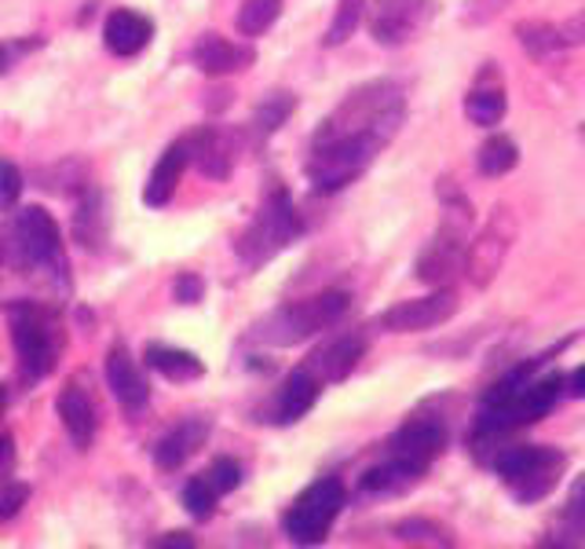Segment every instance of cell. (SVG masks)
Here are the masks:
<instances>
[{"instance_id":"7bdbcfd3","label":"cell","mask_w":585,"mask_h":549,"mask_svg":"<svg viewBox=\"0 0 585 549\" xmlns=\"http://www.w3.org/2000/svg\"><path fill=\"white\" fill-rule=\"evenodd\" d=\"M231 96H235L231 88H216V92H209V99H205V107H209V110L216 114V110L231 107Z\"/></svg>"},{"instance_id":"4dcf8cb0","label":"cell","mask_w":585,"mask_h":549,"mask_svg":"<svg viewBox=\"0 0 585 549\" xmlns=\"http://www.w3.org/2000/svg\"><path fill=\"white\" fill-rule=\"evenodd\" d=\"M366 4H370V0H337V11H334V19H329V30L323 37L326 49H340L344 41H351V33L359 30V22L366 19Z\"/></svg>"},{"instance_id":"4316f807","label":"cell","mask_w":585,"mask_h":549,"mask_svg":"<svg viewBox=\"0 0 585 549\" xmlns=\"http://www.w3.org/2000/svg\"><path fill=\"white\" fill-rule=\"evenodd\" d=\"M549 546H575L585 542V473L575 480L571 495L564 502V509L553 520V539H545Z\"/></svg>"},{"instance_id":"ee69618b","label":"cell","mask_w":585,"mask_h":549,"mask_svg":"<svg viewBox=\"0 0 585 549\" xmlns=\"http://www.w3.org/2000/svg\"><path fill=\"white\" fill-rule=\"evenodd\" d=\"M11 462H15V448H11V437H0V473H8Z\"/></svg>"},{"instance_id":"e0dca14e","label":"cell","mask_w":585,"mask_h":549,"mask_svg":"<svg viewBox=\"0 0 585 549\" xmlns=\"http://www.w3.org/2000/svg\"><path fill=\"white\" fill-rule=\"evenodd\" d=\"M209 432H213V418H205V415L180 418L176 426L165 429L162 437H158L154 451H151L154 465L162 469V473H176V469H183L194 454L205 448Z\"/></svg>"},{"instance_id":"ac0fdd59","label":"cell","mask_w":585,"mask_h":549,"mask_svg":"<svg viewBox=\"0 0 585 549\" xmlns=\"http://www.w3.org/2000/svg\"><path fill=\"white\" fill-rule=\"evenodd\" d=\"M366 345H370V341H366V330H344V334L329 337L326 345H318L304 363L318 374L323 385H337L344 377H351L355 366L362 363Z\"/></svg>"},{"instance_id":"d6986e66","label":"cell","mask_w":585,"mask_h":549,"mask_svg":"<svg viewBox=\"0 0 585 549\" xmlns=\"http://www.w3.org/2000/svg\"><path fill=\"white\" fill-rule=\"evenodd\" d=\"M191 63L198 66L205 77H227L238 71H249L257 63V49L252 44L227 41L220 33H202L191 49Z\"/></svg>"},{"instance_id":"2e32d148","label":"cell","mask_w":585,"mask_h":549,"mask_svg":"<svg viewBox=\"0 0 585 549\" xmlns=\"http://www.w3.org/2000/svg\"><path fill=\"white\" fill-rule=\"evenodd\" d=\"M107 385L124 415H143L147 403H151V381H147L143 366L136 363L129 345H121V341L107 352Z\"/></svg>"},{"instance_id":"e575fe53","label":"cell","mask_w":585,"mask_h":549,"mask_svg":"<svg viewBox=\"0 0 585 549\" xmlns=\"http://www.w3.org/2000/svg\"><path fill=\"white\" fill-rule=\"evenodd\" d=\"M26 502H30V484H22V480H0V528L8 520H15Z\"/></svg>"},{"instance_id":"5b68a950","label":"cell","mask_w":585,"mask_h":549,"mask_svg":"<svg viewBox=\"0 0 585 549\" xmlns=\"http://www.w3.org/2000/svg\"><path fill=\"white\" fill-rule=\"evenodd\" d=\"M348 312H351L348 290H323L315 297H304V301L279 304L274 312L257 319L249 330V341L268 348H293L326 334V330H334Z\"/></svg>"},{"instance_id":"f1b7e54d","label":"cell","mask_w":585,"mask_h":549,"mask_svg":"<svg viewBox=\"0 0 585 549\" xmlns=\"http://www.w3.org/2000/svg\"><path fill=\"white\" fill-rule=\"evenodd\" d=\"M520 165V147H516L509 136H490V140L479 147L476 169L479 176H505Z\"/></svg>"},{"instance_id":"74e56055","label":"cell","mask_w":585,"mask_h":549,"mask_svg":"<svg viewBox=\"0 0 585 549\" xmlns=\"http://www.w3.org/2000/svg\"><path fill=\"white\" fill-rule=\"evenodd\" d=\"M172 297H176V304H198L205 297V279L194 271L176 274V282H172Z\"/></svg>"},{"instance_id":"484cf974","label":"cell","mask_w":585,"mask_h":549,"mask_svg":"<svg viewBox=\"0 0 585 549\" xmlns=\"http://www.w3.org/2000/svg\"><path fill=\"white\" fill-rule=\"evenodd\" d=\"M293 110H296V96L290 88H274L268 92L257 107H252V118H249V136L257 143H263L268 136H274L282 129L285 121L293 118Z\"/></svg>"},{"instance_id":"9c48e42d","label":"cell","mask_w":585,"mask_h":549,"mask_svg":"<svg viewBox=\"0 0 585 549\" xmlns=\"http://www.w3.org/2000/svg\"><path fill=\"white\" fill-rule=\"evenodd\" d=\"M440 198H443V224L432 235V243L418 254L414 274L429 286H446L457 274V268L465 265V249H468V227H473V202L454 187L451 180L440 183Z\"/></svg>"},{"instance_id":"7c38bea8","label":"cell","mask_w":585,"mask_h":549,"mask_svg":"<svg viewBox=\"0 0 585 549\" xmlns=\"http://www.w3.org/2000/svg\"><path fill=\"white\" fill-rule=\"evenodd\" d=\"M432 0H370L366 4V26L381 49H399L414 41V33L432 19Z\"/></svg>"},{"instance_id":"d4e9b609","label":"cell","mask_w":585,"mask_h":549,"mask_svg":"<svg viewBox=\"0 0 585 549\" xmlns=\"http://www.w3.org/2000/svg\"><path fill=\"white\" fill-rule=\"evenodd\" d=\"M143 363H147V370L162 374L165 381H176V385H187V381L205 377V363L194 356V352L162 345V341H151V345L143 348Z\"/></svg>"},{"instance_id":"8992f818","label":"cell","mask_w":585,"mask_h":549,"mask_svg":"<svg viewBox=\"0 0 585 549\" xmlns=\"http://www.w3.org/2000/svg\"><path fill=\"white\" fill-rule=\"evenodd\" d=\"M8 319V334L19 356V374L26 381H44L55 366H59L63 345H66V330L59 323V315L52 308H44L41 301L19 297V301L4 304Z\"/></svg>"},{"instance_id":"ab89813d","label":"cell","mask_w":585,"mask_h":549,"mask_svg":"<svg viewBox=\"0 0 585 549\" xmlns=\"http://www.w3.org/2000/svg\"><path fill=\"white\" fill-rule=\"evenodd\" d=\"M41 37H30V41H22V44H0V77H4L8 71H11V63H15V55H22V52H30V49H41Z\"/></svg>"},{"instance_id":"1f68e13d","label":"cell","mask_w":585,"mask_h":549,"mask_svg":"<svg viewBox=\"0 0 585 549\" xmlns=\"http://www.w3.org/2000/svg\"><path fill=\"white\" fill-rule=\"evenodd\" d=\"M180 498H183V509H187L198 524H205V520H213L216 502H220V491H216L209 480H205V473H198V476H191L187 484H183V495Z\"/></svg>"},{"instance_id":"30bf717a","label":"cell","mask_w":585,"mask_h":549,"mask_svg":"<svg viewBox=\"0 0 585 549\" xmlns=\"http://www.w3.org/2000/svg\"><path fill=\"white\" fill-rule=\"evenodd\" d=\"M348 502V491L337 476H318L315 484H307L301 495L293 498V506L282 513V531L285 539L296 546H318L326 542L329 528L337 524Z\"/></svg>"},{"instance_id":"836d02e7","label":"cell","mask_w":585,"mask_h":549,"mask_svg":"<svg viewBox=\"0 0 585 549\" xmlns=\"http://www.w3.org/2000/svg\"><path fill=\"white\" fill-rule=\"evenodd\" d=\"M205 480H209V484L220 491V498H224V495H231V491L242 487L246 473H242V465H238L235 458H213V465L205 469Z\"/></svg>"},{"instance_id":"7a4b0ae2","label":"cell","mask_w":585,"mask_h":549,"mask_svg":"<svg viewBox=\"0 0 585 549\" xmlns=\"http://www.w3.org/2000/svg\"><path fill=\"white\" fill-rule=\"evenodd\" d=\"M560 348L564 345H556L553 352H545V356H531V359L516 363L509 374L498 377L484 392L476 418H473V432H468V448H473L479 462L490 465V458L505 448L501 443L505 437L542 421L549 410L560 403V396H564V374L545 370V363L553 359Z\"/></svg>"},{"instance_id":"ba28073f","label":"cell","mask_w":585,"mask_h":549,"mask_svg":"<svg viewBox=\"0 0 585 549\" xmlns=\"http://www.w3.org/2000/svg\"><path fill=\"white\" fill-rule=\"evenodd\" d=\"M490 469L516 502L534 506L560 487L567 473V454L549 448V443H516V448H501L490 458Z\"/></svg>"},{"instance_id":"6da1fadb","label":"cell","mask_w":585,"mask_h":549,"mask_svg":"<svg viewBox=\"0 0 585 549\" xmlns=\"http://www.w3.org/2000/svg\"><path fill=\"white\" fill-rule=\"evenodd\" d=\"M407 125L403 85L377 77L351 88L334 110L318 121L307 147L304 176L315 194H337L359 180L377 162V154L396 140Z\"/></svg>"},{"instance_id":"44dd1931","label":"cell","mask_w":585,"mask_h":549,"mask_svg":"<svg viewBox=\"0 0 585 549\" xmlns=\"http://www.w3.org/2000/svg\"><path fill=\"white\" fill-rule=\"evenodd\" d=\"M151 41H154V22L147 19L143 11L118 8L102 22V44H107L110 55H121V60L140 55Z\"/></svg>"},{"instance_id":"f6af8a7d","label":"cell","mask_w":585,"mask_h":549,"mask_svg":"<svg viewBox=\"0 0 585 549\" xmlns=\"http://www.w3.org/2000/svg\"><path fill=\"white\" fill-rule=\"evenodd\" d=\"M4 403H8V388L0 385V415H4Z\"/></svg>"},{"instance_id":"b9f144b4","label":"cell","mask_w":585,"mask_h":549,"mask_svg":"<svg viewBox=\"0 0 585 549\" xmlns=\"http://www.w3.org/2000/svg\"><path fill=\"white\" fill-rule=\"evenodd\" d=\"M564 392L575 396V399H585V363L578 366V370L564 374Z\"/></svg>"},{"instance_id":"f546056e","label":"cell","mask_w":585,"mask_h":549,"mask_svg":"<svg viewBox=\"0 0 585 549\" xmlns=\"http://www.w3.org/2000/svg\"><path fill=\"white\" fill-rule=\"evenodd\" d=\"M279 15H282V0H242V8L235 15V30L242 37H260V33H268L279 22Z\"/></svg>"},{"instance_id":"7402d4cb","label":"cell","mask_w":585,"mask_h":549,"mask_svg":"<svg viewBox=\"0 0 585 549\" xmlns=\"http://www.w3.org/2000/svg\"><path fill=\"white\" fill-rule=\"evenodd\" d=\"M55 415H59L66 437H71L77 451H88L91 443H96V429H99L96 407H91L88 392L77 381L59 388V396H55Z\"/></svg>"},{"instance_id":"60d3db41","label":"cell","mask_w":585,"mask_h":549,"mask_svg":"<svg viewBox=\"0 0 585 549\" xmlns=\"http://www.w3.org/2000/svg\"><path fill=\"white\" fill-rule=\"evenodd\" d=\"M151 546H158V549H191V546H198V539L194 535H187V531H169V535H162V539H154Z\"/></svg>"},{"instance_id":"d6a6232c","label":"cell","mask_w":585,"mask_h":549,"mask_svg":"<svg viewBox=\"0 0 585 549\" xmlns=\"http://www.w3.org/2000/svg\"><path fill=\"white\" fill-rule=\"evenodd\" d=\"M396 539L399 542H414V546H454L451 531L440 528L435 520H424V517L399 520L396 524Z\"/></svg>"},{"instance_id":"83f0119b","label":"cell","mask_w":585,"mask_h":549,"mask_svg":"<svg viewBox=\"0 0 585 549\" xmlns=\"http://www.w3.org/2000/svg\"><path fill=\"white\" fill-rule=\"evenodd\" d=\"M516 41L523 44V52L531 55L534 63H545V60H553V55L567 52L564 37H560V26L556 22H545V19L516 22Z\"/></svg>"},{"instance_id":"9a60e30c","label":"cell","mask_w":585,"mask_h":549,"mask_svg":"<svg viewBox=\"0 0 585 549\" xmlns=\"http://www.w3.org/2000/svg\"><path fill=\"white\" fill-rule=\"evenodd\" d=\"M187 143H191V165L198 169L205 180H213V183L231 180L242 136L224 129V125H202V129L187 132Z\"/></svg>"},{"instance_id":"277c9868","label":"cell","mask_w":585,"mask_h":549,"mask_svg":"<svg viewBox=\"0 0 585 549\" xmlns=\"http://www.w3.org/2000/svg\"><path fill=\"white\" fill-rule=\"evenodd\" d=\"M0 265L22 274L44 271L59 282V290H71V265L63 254V227L44 205H26L11 213V220L0 227Z\"/></svg>"},{"instance_id":"8d00e7d4","label":"cell","mask_w":585,"mask_h":549,"mask_svg":"<svg viewBox=\"0 0 585 549\" xmlns=\"http://www.w3.org/2000/svg\"><path fill=\"white\" fill-rule=\"evenodd\" d=\"M22 198V169L11 158H0V213L15 209Z\"/></svg>"},{"instance_id":"5bb4252c","label":"cell","mask_w":585,"mask_h":549,"mask_svg":"<svg viewBox=\"0 0 585 549\" xmlns=\"http://www.w3.org/2000/svg\"><path fill=\"white\" fill-rule=\"evenodd\" d=\"M457 315V293L451 286H440L429 297H414V301H399L388 312H381V326L392 334H421V330H435L451 323Z\"/></svg>"},{"instance_id":"8fae6325","label":"cell","mask_w":585,"mask_h":549,"mask_svg":"<svg viewBox=\"0 0 585 549\" xmlns=\"http://www.w3.org/2000/svg\"><path fill=\"white\" fill-rule=\"evenodd\" d=\"M516 243V224L505 205H498L495 216L487 220V227L479 232L465 249V279L476 286V290H487L490 282L498 279V271L509 257V249Z\"/></svg>"},{"instance_id":"ffe728a7","label":"cell","mask_w":585,"mask_h":549,"mask_svg":"<svg viewBox=\"0 0 585 549\" xmlns=\"http://www.w3.org/2000/svg\"><path fill=\"white\" fill-rule=\"evenodd\" d=\"M191 165V143L187 136H180V140H172L165 147V154L158 158L151 176H147V187H143V205H151V209H165L172 202V194H176L183 173H187Z\"/></svg>"},{"instance_id":"3957f363","label":"cell","mask_w":585,"mask_h":549,"mask_svg":"<svg viewBox=\"0 0 585 549\" xmlns=\"http://www.w3.org/2000/svg\"><path fill=\"white\" fill-rule=\"evenodd\" d=\"M446 448H451V429L443 426V418H410L384 440L381 462L366 469L359 487L366 495H403L440 462Z\"/></svg>"},{"instance_id":"4fadbf2b","label":"cell","mask_w":585,"mask_h":549,"mask_svg":"<svg viewBox=\"0 0 585 549\" xmlns=\"http://www.w3.org/2000/svg\"><path fill=\"white\" fill-rule=\"evenodd\" d=\"M323 381H318V374L312 370L307 363L293 366L290 374H285V381L279 385V392L268 399V407H263V421L268 426H296L301 418L312 415V407L318 403V396H323Z\"/></svg>"},{"instance_id":"52a82bcc","label":"cell","mask_w":585,"mask_h":549,"mask_svg":"<svg viewBox=\"0 0 585 549\" xmlns=\"http://www.w3.org/2000/svg\"><path fill=\"white\" fill-rule=\"evenodd\" d=\"M304 235V220L293 205V194L285 191V183L271 180L263 187L260 209L252 213V220L242 235L235 238V254L246 268H263L268 260H274L282 249H290L296 238Z\"/></svg>"},{"instance_id":"603a6c76","label":"cell","mask_w":585,"mask_h":549,"mask_svg":"<svg viewBox=\"0 0 585 549\" xmlns=\"http://www.w3.org/2000/svg\"><path fill=\"white\" fill-rule=\"evenodd\" d=\"M505 85H501V74H498V63H484V71H479L476 85L468 88L465 96V118L479 125V129H495V125L505 118Z\"/></svg>"},{"instance_id":"d590c367","label":"cell","mask_w":585,"mask_h":549,"mask_svg":"<svg viewBox=\"0 0 585 549\" xmlns=\"http://www.w3.org/2000/svg\"><path fill=\"white\" fill-rule=\"evenodd\" d=\"M509 4L512 0H465L462 4V26H468V30L487 26V22H495Z\"/></svg>"},{"instance_id":"cb8c5ba5","label":"cell","mask_w":585,"mask_h":549,"mask_svg":"<svg viewBox=\"0 0 585 549\" xmlns=\"http://www.w3.org/2000/svg\"><path fill=\"white\" fill-rule=\"evenodd\" d=\"M71 235H74V243H82L85 249H102V246H107V235H110L107 198H102V191L91 187V183L82 191V198H77Z\"/></svg>"},{"instance_id":"f35d334b","label":"cell","mask_w":585,"mask_h":549,"mask_svg":"<svg viewBox=\"0 0 585 549\" xmlns=\"http://www.w3.org/2000/svg\"><path fill=\"white\" fill-rule=\"evenodd\" d=\"M560 37H564V49H578V44H585V8L575 11L567 22H560Z\"/></svg>"}]
</instances>
